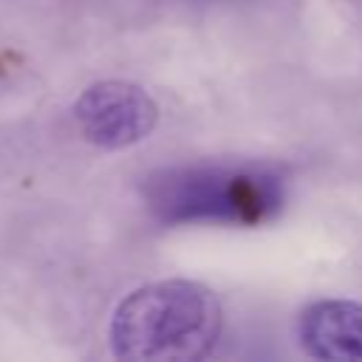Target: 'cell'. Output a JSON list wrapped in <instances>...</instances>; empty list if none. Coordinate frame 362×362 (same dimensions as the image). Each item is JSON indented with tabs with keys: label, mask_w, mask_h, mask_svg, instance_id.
I'll return each mask as SVG.
<instances>
[{
	"label": "cell",
	"mask_w": 362,
	"mask_h": 362,
	"mask_svg": "<svg viewBox=\"0 0 362 362\" xmlns=\"http://www.w3.org/2000/svg\"><path fill=\"white\" fill-rule=\"evenodd\" d=\"M218 294L195 280H158L130 291L113 311L107 339L119 359L195 362L206 359L221 337Z\"/></svg>",
	"instance_id": "cell-1"
},
{
	"label": "cell",
	"mask_w": 362,
	"mask_h": 362,
	"mask_svg": "<svg viewBox=\"0 0 362 362\" xmlns=\"http://www.w3.org/2000/svg\"><path fill=\"white\" fill-rule=\"evenodd\" d=\"M144 198L161 223H260L283 204V181L266 167H178L147 178Z\"/></svg>",
	"instance_id": "cell-2"
},
{
	"label": "cell",
	"mask_w": 362,
	"mask_h": 362,
	"mask_svg": "<svg viewBox=\"0 0 362 362\" xmlns=\"http://www.w3.org/2000/svg\"><path fill=\"white\" fill-rule=\"evenodd\" d=\"M74 119L85 141L102 150H122L141 141L158 122L153 96L124 79L93 82L74 102Z\"/></svg>",
	"instance_id": "cell-3"
},
{
	"label": "cell",
	"mask_w": 362,
	"mask_h": 362,
	"mask_svg": "<svg viewBox=\"0 0 362 362\" xmlns=\"http://www.w3.org/2000/svg\"><path fill=\"white\" fill-rule=\"evenodd\" d=\"M297 339L314 359H362V303L317 300L305 305L297 320Z\"/></svg>",
	"instance_id": "cell-4"
}]
</instances>
